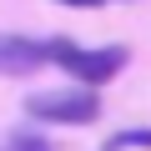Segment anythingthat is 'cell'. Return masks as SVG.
<instances>
[{
  "label": "cell",
  "instance_id": "2",
  "mask_svg": "<svg viewBox=\"0 0 151 151\" xmlns=\"http://www.w3.org/2000/svg\"><path fill=\"white\" fill-rule=\"evenodd\" d=\"M25 116L50 121V126H91L101 116V96L86 86H65V91H35L25 101Z\"/></svg>",
  "mask_w": 151,
  "mask_h": 151
},
{
  "label": "cell",
  "instance_id": "5",
  "mask_svg": "<svg viewBox=\"0 0 151 151\" xmlns=\"http://www.w3.org/2000/svg\"><path fill=\"white\" fill-rule=\"evenodd\" d=\"M5 151H50V146H45L40 136H10V146H5Z\"/></svg>",
  "mask_w": 151,
  "mask_h": 151
},
{
  "label": "cell",
  "instance_id": "4",
  "mask_svg": "<svg viewBox=\"0 0 151 151\" xmlns=\"http://www.w3.org/2000/svg\"><path fill=\"white\" fill-rule=\"evenodd\" d=\"M101 151H151V126H131V131H116L106 136Z\"/></svg>",
  "mask_w": 151,
  "mask_h": 151
},
{
  "label": "cell",
  "instance_id": "6",
  "mask_svg": "<svg viewBox=\"0 0 151 151\" xmlns=\"http://www.w3.org/2000/svg\"><path fill=\"white\" fill-rule=\"evenodd\" d=\"M55 5H76V10H96V5H106V0H55Z\"/></svg>",
  "mask_w": 151,
  "mask_h": 151
},
{
  "label": "cell",
  "instance_id": "1",
  "mask_svg": "<svg viewBox=\"0 0 151 151\" xmlns=\"http://www.w3.org/2000/svg\"><path fill=\"white\" fill-rule=\"evenodd\" d=\"M126 60H131L126 45H81V40L50 35V65H60L70 81H76V86H86V91L116 81V76L126 70Z\"/></svg>",
  "mask_w": 151,
  "mask_h": 151
},
{
  "label": "cell",
  "instance_id": "3",
  "mask_svg": "<svg viewBox=\"0 0 151 151\" xmlns=\"http://www.w3.org/2000/svg\"><path fill=\"white\" fill-rule=\"evenodd\" d=\"M40 65H50V40H30V35L0 30V76H30Z\"/></svg>",
  "mask_w": 151,
  "mask_h": 151
}]
</instances>
